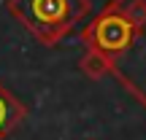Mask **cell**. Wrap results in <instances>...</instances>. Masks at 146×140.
Wrapping results in <instances>:
<instances>
[{
  "label": "cell",
  "mask_w": 146,
  "mask_h": 140,
  "mask_svg": "<svg viewBox=\"0 0 146 140\" xmlns=\"http://www.w3.org/2000/svg\"><path fill=\"white\" fill-rule=\"evenodd\" d=\"M5 8L43 46H57L92 14L89 0H5Z\"/></svg>",
  "instance_id": "1"
},
{
  "label": "cell",
  "mask_w": 146,
  "mask_h": 140,
  "mask_svg": "<svg viewBox=\"0 0 146 140\" xmlns=\"http://www.w3.org/2000/svg\"><path fill=\"white\" fill-rule=\"evenodd\" d=\"M133 22V41L111 62V76L143 105L146 100V0H119Z\"/></svg>",
  "instance_id": "2"
},
{
  "label": "cell",
  "mask_w": 146,
  "mask_h": 140,
  "mask_svg": "<svg viewBox=\"0 0 146 140\" xmlns=\"http://www.w3.org/2000/svg\"><path fill=\"white\" fill-rule=\"evenodd\" d=\"M81 41L87 49H98L111 62L125 54L133 41V22L119 0H111L100 14L89 19V24L81 30Z\"/></svg>",
  "instance_id": "3"
},
{
  "label": "cell",
  "mask_w": 146,
  "mask_h": 140,
  "mask_svg": "<svg viewBox=\"0 0 146 140\" xmlns=\"http://www.w3.org/2000/svg\"><path fill=\"white\" fill-rule=\"evenodd\" d=\"M25 116H27V108L0 83V140L8 132H14L16 124L25 121Z\"/></svg>",
  "instance_id": "4"
},
{
  "label": "cell",
  "mask_w": 146,
  "mask_h": 140,
  "mask_svg": "<svg viewBox=\"0 0 146 140\" xmlns=\"http://www.w3.org/2000/svg\"><path fill=\"white\" fill-rule=\"evenodd\" d=\"M78 70L87 78L98 81V78H103V76H111V59L103 57L98 49H87V54L78 59Z\"/></svg>",
  "instance_id": "5"
}]
</instances>
